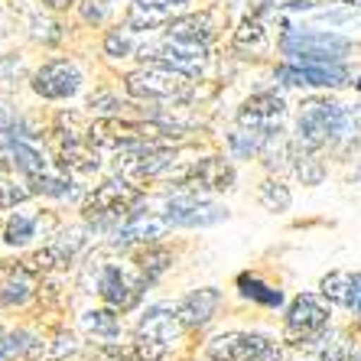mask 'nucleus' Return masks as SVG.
Masks as SVG:
<instances>
[{
    "instance_id": "1",
    "label": "nucleus",
    "mask_w": 361,
    "mask_h": 361,
    "mask_svg": "<svg viewBox=\"0 0 361 361\" xmlns=\"http://www.w3.org/2000/svg\"><path fill=\"white\" fill-rule=\"evenodd\" d=\"M361 134V114L345 104L326 98H312L302 104L300 124H296V143L306 150H319L326 143H348Z\"/></svg>"
},
{
    "instance_id": "2",
    "label": "nucleus",
    "mask_w": 361,
    "mask_h": 361,
    "mask_svg": "<svg viewBox=\"0 0 361 361\" xmlns=\"http://www.w3.org/2000/svg\"><path fill=\"white\" fill-rule=\"evenodd\" d=\"M92 290L108 302L111 310H134L140 302L143 290L150 283V277L137 267L134 261L130 264H121V261H92Z\"/></svg>"
},
{
    "instance_id": "3",
    "label": "nucleus",
    "mask_w": 361,
    "mask_h": 361,
    "mask_svg": "<svg viewBox=\"0 0 361 361\" xmlns=\"http://www.w3.org/2000/svg\"><path fill=\"white\" fill-rule=\"evenodd\" d=\"M140 189L134 183H127V179H111V183H101L94 192H88L85 199L82 212H85V221L94 228H114L118 231L134 209L140 205Z\"/></svg>"
},
{
    "instance_id": "4",
    "label": "nucleus",
    "mask_w": 361,
    "mask_h": 361,
    "mask_svg": "<svg viewBox=\"0 0 361 361\" xmlns=\"http://www.w3.org/2000/svg\"><path fill=\"white\" fill-rule=\"evenodd\" d=\"M127 94L137 101H166V104H179V101L192 98V78L163 62H147L143 68L127 75Z\"/></svg>"
},
{
    "instance_id": "5",
    "label": "nucleus",
    "mask_w": 361,
    "mask_h": 361,
    "mask_svg": "<svg viewBox=\"0 0 361 361\" xmlns=\"http://www.w3.org/2000/svg\"><path fill=\"white\" fill-rule=\"evenodd\" d=\"M176 137V130L157 121H121V118H101L88 127V140L94 147H143V143H157Z\"/></svg>"
},
{
    "instance_id": "6",
    "label": "nucleus",
    "mask_w": 361,
    "mask_h": 361,
    "mask_svg": "<svg viewBox=\"0 0 361 361\" xmlns=\"http://www.w3.org/2000/svg\"><path fill=\"white\" fill-rule=\"evenodd\" d=\"M326 329H329V310L312 293H300L290 302L283 322V338L290 345H316L326 336Z\"/></svg>"
},
{
    "instance_id": "7",
    "label": "nucleus",
    "mask_w": 361,
    "mask_h": 361,
    "mask_svg": "<svg viewBox=\"0 0 361 361\" xmlns=\"http://www.w3.org/2000/svg\"><path fill=\"white\" fill-rule=\"evenodd\" d=\"M212 361H280V345L257 332H221L209 342Z\"/></svg>"
},
{
    "instance_id": "8",
    "label": "nucleus",
    "mask_w": 361,
    "mask_h": 361,
    "mask_svg": "<svg viewBox=\"0 0 361 361\" xmlns=\"http://www.w3.org/2000/svg\"><path fill=\"white\" fill-rule=\"evenodd\" d=\"M280 46L293 62H342L352 52V42L336 33H286Z\"/></svg>"
},
{
    "instance_id": "9",
    "label": "nucleus",
    "mask_w": 361,
    "mask_h": 361,
    "mask_svg": "<svg viewBox=\"0 0 361 361\" xmlns=\"http://www.w3.org/2000/svg\"><path fill=\"white\" fill-rule=\"evenodd\" d=\"M140 59L173 66L179 72H185V75H199L202 68H205V62H209V49H205V42H189V39L166 36V39L153 42V46H143Z\"/></svg>"
},
{
    "instance_id": "10",
    "label": "nucleus",
    "mask_w": 361,
    "mask_h": 361,
    "mask_svg": "<svg viewBox=\"0 0 361 361\" xmlns=\"http://www.w3.org/2000/svg\"><path fill=\"white\" fill-rule=\"evenodd\" d=\"M163 215L169 219V225H185V228H209L219 225L228 219V209L215 205V202H205L195 192H179L173 199L163 202Z\"/></svg>"
},
{
    "instance_id": "11",
    "label": "nucleus",
    "mask_w": 361,
    "mask_h": 361,
    "mask_svg": "<svg viewBox=\"0 0 361 361\" xmlns=\"http://www.w3.org/2000/svg\"><path fill=\"white\" fill-rule=\"evenodd\" d=\"M352 68H345L342 62H296L277 68V82L310 85V88H345L352 85Z\"/></svg>"
},
{
    "instance_id": "12",
    "label": "nucleus",
    "mask_w": 361,
    "mask_h": 361,
    "mask_svg": "<svg viewBox=\"0 0 361 361\" xmlns=\"http://www.w3.org/2000/svg\"><path fill=\"white\" fill-rule=\"evenodd\" d=\"M33 92L46 101H66L82 88V72L68 59H49L46 66H39L30 78Z\"/></svg>"
},
{
    "instance_id": "13",
    "label": "nucleus",
    "mask_w": 361,
    "mask_h": 361,
    "mask_svg": "<svg viewBox=\"0 0 361 361\" xmlns=\"http://www.w3.org/2000/svg\"><path fill=\"white\" fill-rule=\"evenodd\" d=\"M231 185H235V166L225 157H205L183 173L179 192H228Z\"/></svg>"
},
{
    "instance_id": "14",
    "label": "nucleus",
    "mask_w": 361,
    "mask_h": 361,
    "mask_svg": "<svg viewBox=\"0 0 361 361\" xmlns=\"http://www.w3.org/2000/svg\"><path fill=\"white\" fill-rule=\"evenodd\" d=\"M130 153H124L118 160V169L121 176L127 179V183H147V179H157L163 176L169 166H173V153L169 150H157L153 143H143V147H127Z\"/></svg>"
},
{
    "instance_id": "15",
    "label": "nucleus",
    "mask_w": 361,
    "mask_h": 361,
    "mask_svg": "<svg viewBox=\"0 0 361 361\" xmlns=\"http://www.w3.org/2000/svg\"><path fill=\"white\" fill-rule=\"evenodd\" d=\"M283 98L274 92H261L254 94V98H247L238 108V124L241 127H251V130H264V134H274V130H280V121H283Z\"/></svg>"
},
{
    "instance_id": "16",
    "label": "nucleus",
    "mask_w": 361,
    "mask_h": 361,
    "mask_svg": "<svg viewBox=\"0 0 361 361\" xmlns=\"http://www.w3.org/2000/svg\"><path fill=\"white\" fill-rule=\"evenodd\" d=\"M183 13H189V0H134L127 7V26L157 30V26H169Z\"/></svg>"
},
{
    "instance_id": "17",
    "label": "nucleus",
    "mask_w": 361,
    "mask_h": 361,
    "mask_svg": "<svg viewBox=\"0 0 361 361\" xmlns=\"http://www.w3.org/2000/svg\"><path fill=\"white\" fill-rule=\"evenodd\" d=\"M36 293V274L26 267V261L0 264V310L23 306Z\"/></svg>"
},
{
    "instance_id": "18",
    "label": "nucleus",
    "mask_w": 361,
    "mask_h": 361,
    "mask_svg": "<svg viewBox=\"0 0 361 361\" xmlns=\"http://www.w3.org/2000/svg\"><path fill=\"white\" fill-rule=\"evenodd\" d=\"M169 228L173 225H169V219L163 212L160 215H157V212H134V215L114 231V235H118L114 241L118 244H153L157 238L166 235Z\"/></svg>"
},
{
    "instance_id": "19",
    "label": "nucleus",
    "mask_w": 361,
    "mask_h": 361,
    "mask_svg": "<svg viewBox=\"0 0 361 361\" xmlns=\"http://www.w3.org/2000/svg\"><path fill=\"white\" fill-rule=\"evenodd\" d=\"M56 160L66 173H75V176H92L94 169L101 166V157L94 150V143L88 140H75V137H68V140L59 143V150H56Z\"/></svg>"
},
{
    "instance_id": "20",
    "label": "nucleus",
    "mask_w": 361,
    "mask_h": 361,
    "mask_svg": "<svg viewBox=\"0 0 361 361\" xmlns=\"http://www.w3.org/2000/svg\"><path fill=\"white\" fill-rule=\"evenodd\" d=\"M137 332L157 338V342H163V345L176 342L179 332H183L179 310H176V306H150V310L143 312V319H140V326H137Z\"/></svg>"
},
{
    "instance_id": "21",
    "label": "nucleus",
    "mask_w": 361,
    "mask_h": 361,
    "mask_svg": "<svg viewBox=\"0 0 361 361\" xmlns=\"http://www.w3.org/2000/svg\"><path fill=\"white\" fill-rule=\"evenodd\" d=\"M0 169L23 173V176H39V173H46V160H42L26 140L13 137V140L0 143Z\"/></svg>"
},
{
    "instance_id": "22",
    "label": "nucleus",
    "mask_w": 361,
    "mask_h": 361,
    "mask_svg": "<svg viewBox=\"0 0 361 361\" xmlns=\"http://www.w3.org/2000/svg\"><path fill=\"white\" fill-rule=\"evenodd\" d=\"M219 302H221V296H219V290H215V286H202V290L189 293L176 306V310H179V319H183V326L199 329V326H205V322L215 316Z\"/></svg>"
},
{
    "instance_id": "23",
    "label": "nucleus",
    "mask_w": 361,
    "mask_h": 361,
    "mask_svg": "<svg viewBox=\"0 0 361 361\" xmlns=\"http://www.w3.org/2000/svg\"><path fill=\"white\" fill-rule=\"evenodd\" d=\"M166 36H176V39H189V42H205L215 36V13L202 10V13H183L173 23L166 26Z\"/></svg>"
},
{
    "instance_id": "24",
    "label": "nucleus",
    "mask_w": 361,
    "mask_h": 361,
    "mask_svg": "<svg viewBox=\"0 0 361 361\" xmlns=\"http://www.w3.org/2000/svg\"><path fill=\"white\" fill-rule=\"evenodd\" d=\"M104 352L111 355V358L118 361H163V355H166V345L157 342V338L143 336V332H137L134 342H124V345H104Z\"/></svg>"
},
{
    "instance_id": "25",
    "label": "nucleus",
    "mask_w": 361,
    "mask_h": 361,
    "mask_svg": "<svg viewBox=\"0 0 361 361\" xmlns=\"http://www.w3.org/2000/svg\"><path fill=\"white\" fill-rule=\"evenodd\" d=\"M82 329L88 332V336L94 338V342H118L121 338V319H118V310H88L82 316Z\"/></svg>"
},
{
    "instance_id": "26",
    "label": "nucleus",
    "mask_w": 361,
    "mask_h": 361,
    "mask_svg": "<svg viewBox=\"0 0 361 361\" xmlns=\"http://www.w3.org/2000/svg\"><path fill=\"white\" fill-rule=\"evenodd\" d=\"M355 280L358 274H348V270H332L322 277V296L329 302H336V306H345V310H352V296H355Z\"/></svg>"
},
{
    "instance_id": "27",
    "label": "nucleus",
    "mask_w": 361,
    "mask_h": 361,
    "mask_svg": "<svg viewBox=\"0 0 361 361\" xmlns=\"http://www.w3.org/2000/svg\"><path fill=\"white\" fill-rule=\"evenodd\" d=\"M169 261H173V254L166 251V247H160V244L153 241V244H140L134 251V264L147 274L150 280H157L163 274V270L169 267Z\"/></svg>"
},
{
    "instance_id": "28",
    "label": "nucleus",
    "mask_w": 361,
    "mask_h": 361,
    "mask_svg": "<svg viewBox=\"0 0 361 361\" xmlns=\"http://www.w3.org/2000/svg\"><path fill=\"white\" fill-rule=\"evenodd\" d=\"M290 160H293V173H296V176H300L306 185L322 183V176H326V166H322V163L312 157V150H306L302 143L290 147Z\"/></svg>"
},
{
    "instance_id": "29",
    "label": "nucleus",
    "mask_w": 361,
    "mask_h": 361,
    "mask_svg": "<svg viewBox=\"0 0 361 361\" xmlns=\"http://www.w3.org/2000/svg\"><path fill=\"white\" fill-rule=\"evenodd\" d=\"M267 46V30L257 17H244L235 30V49L238 52H261Z\"/></svg>"
},
{
    "instance_id": "30",
    "label": "nucleus",
    "mask_w": 361,
    "mask_h": 361,
    "mask_svg": "<svg viewBox=\"0 0 361 361\" xmlns=\"http://www.w3.org/2000/svg\"><path fill=\"white\" fill-rule=\"evenodd\" d=\"M39 352H46V345L39 342L36 336H30V332H10L7 338H4V355H7V361H23V358H36Z\"/></svg>"
},
{
    "instance_id": "31",
    "label": "nucleus",
    "mask_w": 361,
    "mask_h": 361,
    "mask_svg": "<svg viewBox=\"0 0 361 361\" xmlns=\"http://www.w3.org/2000/svg\"><path fill=\"white\" fill-rule=\"evenodd\" d=\"M36 228H39V219L17 212V215L4 225V241H7L10 247H23V244H30L36 238Z\"/></svg>"
},
{
    "instance_id": "32",
    "label": "nucleus",
    "mask_w": 361,
    "mask_h": 361,
    "mask_svg": "<svg viewBox=\"0 0 361 361\" xmlns=\"http://www.w3.org/2000/svg\"><path fill=\"white\" fill-rule=\"evenodd\" d=\"M238 286H241V293L247 296V300H257V302H264V306H280V302H283V293H280V290L261 283L257 277H247V274L238 277Z\"/></svg>"
},
{
    "instance_id": "33",
    "label": "nucleus",
    "mask_w": 361,
    "mask_h": 361,
    "mask_svg": "<svg viewBox=\"0 0 361 361\" xmlns=\"http://www.w3.org/2000/svg\"><path fill=\"white\" fill-rule=\"evenodd\" d=\"M257 199H261V205L267 212H286V209H290V202H293V195H290V189H286L283 183H277V179H267V183L261 185Z\"/></svg>"
},
{
    "instance_id": "34",
    "label": "nucleus",
    "mask_w": 361,
    "mask_h": 361,
    "mask_svg": "<svg viewBox=\"0 0 361 361\" xmlns=\"http://www.w3.org/2000/svg\"><path fill=\"white\" fill-rule=\"evenodd\" d=\"M30 189H33V192H42V195H56V199H75L72 183H66V179H59V176H46V173L30 176Z\"/></svg>"
},
{
    "instance_id": "35",
    "label": "nucleus",
    "mask_w": 361,
    "mask_h": 361,
    "mask_svg": "<svg viewBox=\"0 0 361 361\" xmlns=\"http://www.w3.org/2000/svg\"><path fill=\"white\" fill-rule=\"evenodd\" d=\"M30 33H33L36 42H46V46H56L62 39V26L52 17H42V13H33L30 17Z\"/></svg>"
},
{
    "instance_id": "36",
    "label": "nucleus",
    "mask_w": 361,
    "mask_h": 361,
    "mask_svg": "<svg viewBox=\"0 0 361 361\" xmlns=\"http://www.w3.org/2000/svg\"><path fill=\"white\" fill-rule=\"evenodd\" d=\"M23 82V59H20L17 52H10V56H0V85L4 88H13V85Z\"/></svg>"
},
{
    "instance_id": "37",
    "label": "nucleus",
    "mask_w": 361,
    "mask_h": 361,
    "mask_svg": "<svg viewBox=\"0 0 361 361\" xmlns=\"http://www.w3.org/2000/svg\"><path fill=\"white\" fill-rule=\"evenodd\" d=\"M104 52H108V56H114V59H124V56H130V52H134L130 33H127V30H111V33L104 36Z\"/></svg>"
},
{
    "instance_id": "38",
    "label": "nucleus",
    "mask_w": 361,
    "mask_h": 361,
    "mask_svg": "<svg viewBox=\"0 0 361 361\" xmlns=\"http://www.w3.org/2000/svg\"><path fill=\"white\" fill-rule=\"evenodd\" d=\"M33 189H26V185H17V183H4L0 179V209H10V205H17V202L30 199Z\"/></svg>"
},
{
    "instance_id": "39",
    "label": "nucleus",
    "mask_w": 361,
    "mask_h": 361,
    "mask_svg": "<svg viewBox=\"0 0 361 361\" xmlns=\"http://www.w3.org/2000/svg\"><path fill=\"white\" fill-rule=\"evenodd\" d=\"M75 348H78L75 336H68V332H62V336L56 338V345L49 348V358H62L66 352H75Z\"/></svg>"
},
{
    "instance_id": "40",
    "label": "nucleus",
    "mask_w": 361,
    "mask_h": 361,
    "mask_svg": "<svg viewBox=\"0 0 361 361\" xmlns=\"http://www.w3.org/2000/svg\"><path fill=\"white\" fill-rule=\"evenodd\" d=\"M104 0H82V17L88 23H101L104 20V7H101Z\"/></svg>"
},
{
    "instance_id": "41",
    "label": "nucleus",
    "mask_w": 361,
    "mask_h": 361,
    "mask_svg": "<svg viewBox=\"0 0 361 361\" xmlns=\"http://www.w3.org/2000/svg\"><path fill=\"white\" fill-rule=\"evenodd\" d=\"M92 108H101V111H114V108H121L118 104V98H111V94H94L92 101H88Z\"/></svg>"
},
{
    "instance_id": "42",
    "label": "nucleus",
    "mask_w": 361,
    "mask_h": 361,
    "mask_svg": "<svg viewBox=\"0 0 361 361\" xmlns=\"http://www.w3.org/2000/svg\"><path fill=\"white\" fill-rule=\"evenodd\" d=\"M352 312H358V316H361V274H358V280H355V296H352Z\"/></svg>"
},
{
    "instance_id": "43",
    "label": "nucleus",
    "mask_w": 361,
    "mask_h": 361,
    "mask_svg": "<svg viewBox=\"0 0 361 361\" xmlns=\"http://www.w3.org/2000/svg\"><path fill=\"white\" fill-rule=\"evenodd\" d=\"M49 10H66V7H72V4H78V0H42Z\"/></svg>"
},
{
    "instance_id": "44",
    "label": "nucleus",
    "mask_w": 361,
    "mask_h": 361,
    "mask_svg": "<svg viewBox=\"0 0 361 361\" xmlns=\"http://www.w3.org/2000/svg\"><path fill=\"white\" fill-rule=\"evenodd\" d=\"M352 361H361V355H355V358H352Z\"/></svg>"
},
{
    "instance_id": "45",
    "label": "nucleus",
    "mask_w": 361,
    "mask_h": 361,
    "mask_svg": "<svg viewBox=\"0 0 361 361\" xmlns=\"http://www.w3.org/2000/svg\"><path fill=\"white\" fill-rule=\"evenodd\" d=\"M358 7H361V0H358Z\"/></svg>"
}]
</instances>
